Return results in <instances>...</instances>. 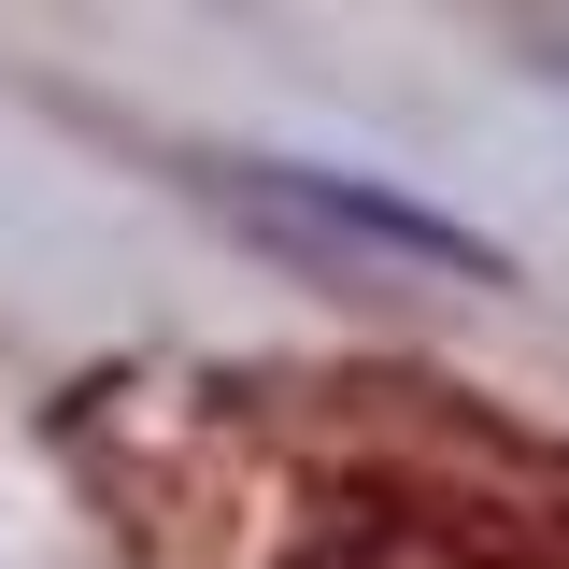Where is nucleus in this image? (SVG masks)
I'll list each match as a JSON object with an SVG mask.
<instances>
[{
	"label": "nucleus",
	"mask_w": 569,
	"mask_h": 569,
	"mask_svg": "<svg viewBox=\"0 0 569 569\" xmlns=\"http://www.w3.org/2000/svg\"><path fill=\"white\" fill-rule=\"evenodd\" d=\"M228 200L257 213L284 257H342V271H470V284H498V242H485V228L413 213V200H385V186H342V171H299V157H242Z\"/></svg>",
	"instance_id": "f257e3e1"
}]
</instances>
